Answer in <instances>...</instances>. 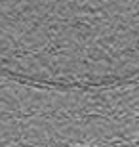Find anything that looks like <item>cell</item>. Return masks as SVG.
Segmentation results:
<instances>
[{"label":"cell","instance_id":"6da1fadb","mask_svg":"<svg viewBox=\"0 0 139 147\" xmlns=\"http://www.w3.org/2000/svg\"><path fill=\"white\" fill-rule=\"evenodd\" d=\"M93 4V0H88ZM78 10H88L80 0H0V42L6 40L8 29L13 27L15 33L11 42H34V55L38 54V44L42 42L44 57H61L63 50L59 38L65 48L67 57H71V50L67 42H75L69 27H75L78 36ZM63 63L65 82L71 84L67 63Z\"/></svg>","mask_w":139,"mask_h":147}]
</instances>
